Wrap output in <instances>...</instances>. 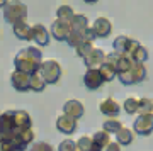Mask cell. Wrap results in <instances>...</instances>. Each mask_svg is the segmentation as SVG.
<instances>
[{
	"label": "cell",
	"instance_id": "1",
	"mask_svg": "<svg viewBox=\"0 0 153 151\" xmlns=\"http://www.w3.org/2000/svg\"><path fill=\"white\" fill-rule=\"evenodd\" d=\"M14 65H16V70L24 71L27 75L39 73L41 65H43V53L38 48H33V46L21 49L14 58Z\"/></svg>",
	"mask_w": 153,
	"mask_h": 151
},
{
	"label": "cell",
	"instance_id": "2",
	"mask_svg": "<svg viewBox=\"0 0 153 151\" xmlns=\"http://www.w3.org/2000/svg\"><path fill=\"white\" fill-rule=\"evenodd\" d=\"M4 19L5 22L16 26L19 22H26L27 19V5L22 2H9L4 9Z\"/></svg>",
	"mask_w": 153,
	"mask_h": 151
},
{
	"label": "cell",
	"instance_id": "3",
	"mask_svg": "<svg viewBox=\"0 0 153 151\" xmlns=\"http://www.w3.org/2000/svg\"><path fill=\"white\" fill-rule=\"evenodd\" d=\"M39 75L43 76V80L46 81V83H56L61 76L60 63L55 61V59H46V61H43L41 70H39Z\"/></svg>",
	"mask_w": 153,
	"mask_h": 151
},
{
	"label": "cell",
	"instance_id": "4",
	"mask_svg": "<svg viewBox=\"0 0 153 151\" xmlns=\"http://www.w3.org/2000/svg\"><path fill=\"white\" fill-rule=\"evenodd\" d=\"M17 132H19V131H17L12 110H7V112L0 114V136H2V141L12 138V136L17 134Z\"/></svg>",
	"mask_w": 153,
	"mask_h": 151
},
{
	"label": "cell",
	"instance_id": "5",
	"mask_svg": "<svg viewBox=\"0 0 153 151\" xmlns=\"http://www.w3.org/2000/svg\"><path fill=\"white\" fill-rule=\"evenodd\" d=\"M140 46L136 39H131L128 36H117L112 43V48H114V53H117L119 56H129V54L134 51V49Z\"/></svg>",
	"mask_w": 153,
	"mask_h": 151
},
{
	"label": "cell",
	"instance_id": "6",
	"mask_svg": "<svg viewBox=\"0 0 153 151\" xmlns=\"http://www.w3.org/2000/svg\"><path fill=\"white\" fill-rule=\"evenodd\" d=\"M71 33V27H70V22H65V21H56L51 22V36L56 39V41H66L68 36Z\"/></svg>",
	"mask_w": 153,
	"mask_h": 151
},
{
	"label": "cell",
	"instance_id": "7",
	"mask_svg": "<svg viewBox=\"0 0 153 151\" xmlns=\"http://www.w3.org/2000/svg\"><path fill=\"white\" fill-rule=\"evenodd\" d=\"M133 129L136 134L141 136H150L153 132V114H146V115H140L134 121Z\"/></svg>",
	"mask_w": 153,
	"mask_h": 151
},
{
	"label": "cell",
	"instance_id": "8",
	"mask_svg": "<svg viewBox=\"0 0 153 151\" xmlns=\"http://www.w3.org/2000/svg\"><path fill=\"white\" fill-rule=\"evenodd\" d=\"M10 83L19 92H27V90H31V75L16 70L10 75Z\"/></svg>",
	"mask_w": 153,
	"mask_h": 151
},
{
	"label": "cell",
	"instance_id": "9",
	"mask_svg": "<svg viewBox=\"0 0 153 151\" xmlns=\"http://www.w3.org/2000/svg\"><path fill=\"white\" fill-rule=\"evenodd\" d=\"M105 53L102 51V49L99 48H94V51L90 54H88L87 58H83V63H85V66H87L88 70H99L100 66L105 63Z\"/></svg>",
	"mask_w": 153,
	"mask_h": 151
},
{
	"label": "cell",
	"instance_id": "10",
	"mask_svg": "<svg viewBox=\"0 0 153 151\" xmlns=\"http://www.w3.org/2000/svg\"><path fill=\"white\" fill-rule=\"evenodd\" d=\"M83 83L88 90H97L102 87L104 83V78H102V73L100 70H87V73L83 75Z\"/></svg>",
	"mask_w": 153,
	"mask_h": 151
},
{
	"label": "cell",
	"instance_id": "11",
	"mask_svg": "<svg viewBox=\"0 0 153 151\" xmlns=\"http://www.w3.org/2000/svg\"><path fill=\"white\" fill-rule=\"evenodd\" d=\"M83 112H85V109H83V104L80 102V100H68V102H65V105H63V114L65 115H68V117L71 119H80L83 115Z\"/></svg>",
	"mask_w": 153,
	"mask_h": 151
},
{
	"label": "cell",
	"instance_id": "12",
	"mask_svg": "<svg viewBox=\"0 0 153 151\" xmlns=\"http://www.w3.org/2000/svg\"><path fill=\"white\" fill-rule=\"evenodd\" d=\"M92 29L97 38H107L112 31V26H111V21L105 19V17H97L92 24Z\"/></svg>",
	"mask_w": 153,
	"mask_h": 151
},
{
	"label": "cell",
	"instance_id": "13",
	"mask_svg": "<svg viewBox=\"0 0 153 151\" xmlns=\"http://www.w3.org/2000/svg\"><path fill=\"white\" fill-rule=\"evenodd\" d=\"M56 129L63 134H73L76 129V121L65 115V114H61L60 117L56 119Z\"/></svg>",
	"mask_w": 153,
	"mask_h": 151
},
{
	"label": "cell",
	"instance_id": "14",
	"mask_svg": "<svg viewBox=\"0 0 153 151\" xmlns=\"http://www.w3.org/2000/svg\"><path fill=\"white\" fill-rule=\"evenodd\" d=\"M12 114H14V121H16V126H17V131L19 132L31 129L33 121H31V115L26 110H12Z\"/></svg>",
	"mask_w": 153,
	"mask_h": 151
},
{
	"label": "cell",
	"instance_id": "15",
	"mask_svg": "<svg viewBox=\"0 0 153 151\" xmlns=\"http://www.w3.org/2000/svg\"><path fill=\"white\" fill-rule=\"evenodd\" d=\"M99 109H100V112L104 114V115L112 117V119H116V115H119V112H121L119 104L116 102L114 98H105V100H102L100 105H99Z\"/></svg>",
	"mask_w": 153,
	"mask_h": 151
},
{
	"label": "cell",
	"instance_id": "16",
	"mask_svg": "<svg viewBox=\"0 0 153 151\" xmlns=\"http://www.w3.org/2000/svg\"><path fill=\"white\" fill-rule=\"evenodd\" d=\"M14 29V34H16L17 39H21V41H33V26H29L27 22H19L16 26H12Z\"/></svg>",
	"mask_w": 153,
	"mask_h": 151
},
{
	"label": "cell",
	"instance_id": "17",
	"mask_svg": "<svg viewBox=\"0 0 153 151\" xmlns=\"http://www.w3.org/2000/svg\"><path fill=\"white\" fill-rule=\"evenodd\" d=\"M33 33H34L33 41H36L38 46H48L49 44V31L43 26V24L33 26Z\"/></svg>",
	"mask_w": 153,
	"mask_h": 151
},
{
	"label": "cell",
	"instance_id": "18",
	"mask_svg": "<svg viewBox=\"0 0 153 151\" xmlns=\"http://www.w3.org/2000/svg\"><path fill=\"white\" fill-rule=\"evenodd\" d=\"M70 27H71V31H75V33H83L90 26H88V19L83 14H75L73 19L70 21Z\"/></svg>",
	"mask_w": 153,
	"mask_h": 151
},
{
	"label": "cell",
	"instance_id": "19",
	"mask_svg": "<svg viewBox=\"0 0 153 151\" xmlns=\"http://www.w3.org/2000/svg\"><path fill=\"white\" fill-rule=\"evenodd\" d=\"M100 73H102V78L104 81H112L117 76V70H116V65L114 63H111V61H105L104 65L99 68Z\"/></svg>",
	"mask_w": 153,
	"mask_h": 151
},
{
	"label": "cell",
	"instance_id": "20",
	"mask_svg": "<svg viewBox=\"0 0 153 151\" xmlns=\"http://www.w3.org/2000/svg\"><path fill=\"white\" fill-rule=\"evenodd\" d=\"M121 129H123V122L119 119H107L102 124V131H105L107 134H117Z\"/></svg>",
	"mask_w": 153,
	"mask_h": 151
},
{
	"label": "cell",
	"instance_id": "21",
	"mask_svg": "<svg viewBox=\"0 0 153 151\" xmlns=\"http://www.w3.org/2000/svg\"><path fill=\"white\" fill-rule=\"evenodd\" d=\"M131 73H133V81L134 83H141L146 78V66L141 65V63H134L131 68Z\"/></svg>",
	"mask_w": 153,
	"mask_h": 151
},
{
	"label": "cell",
	"instance_id": "22",
	"mask_svg": "<svg viewBox=\"0 0 153 151\" xmlns=\"http://www.w3.org/2000/svg\"><path fill=\"white\" fill-rule=\"evenodd\" d=\"M134 65V61H133L129 56H119L117 59V63H116V70H117V75L121 73H126V71H129Z\"/></svg>",
	"mask_w": 153,
	"mask_h": 151
},
{
	"label": "cell",
	"instance_id": "23",
	"mask_svg": "<svg viewBox=\"0 0 153 151\" xmlns=\"http://www.w3.org/2000/svg\"><path fill=\"white\" fill-rule=\"evenodd\" d=\"M129 58H131L134 63H141V65H145V61L148 59V49L143 48L141 44H140V46H138V48L129 54Z\"/></svg>",
	"mask_w": 153,
	"mask_h": 151
},
{
	"label": "cell",
	"instance_id": "24",
	"mask_svg": "<svg viewBox=\"0 0 153 151\" xmlns=\"http://www.w3.org/2000/svg\"><path fill=\"white\" fill-rule=\"evenodd\" d=\"M75 16V12L71 9L70 5H60L58 7V10H56V19H60V21H65V22H70Z\"/></svg>",
	"mask_w": 153,
	"mask_h": 151
},
{
	"label": "cell",
	"instance_id": "25",
	"mask_svg": "<svg viewBox=\"0 0 153 151\" xmlns=\"http://www.w3.org/2000/svg\"><path fill=\"white\" fill-rule=\"evenodd\" d=\"M117 143H119L121 146H128L133 143V138H134V134H133L131 129H128V127H123V129L117 132Z\"/></svg>",
	"mask_w": 153,
	"mask_h": 151
},
{
	"label": "cell",
	"instance_id": "26",
	"mask_svg": "<svg viewBox=\"0 0 153 151\" xmlns=\"http://www.w3.org/2000/svg\"><path fill=\"white\" fill-rule=\"evenodd\" d=\"M9 144L14 148V151H24L26 148H27V144H26V141L22 139L21 132H17V134H14L12 138H9V139H5Z\"/></svg>",
	"mask_w": 153,
	"mask_h": 151
},
{
	"label": "cell",
	"instance_id": "27",
	"mask_svg": "<svg viewBox=\"0 0 153 151\" xmlns=\"http://www.w3.org/2000/svg\"><path fill=\"white\" fill-rule=\"evenodd\" d=\"M46 85H48V83L43 80V76L39 75V73L31 75V90H33V92H43Z\"/></svg>",
	"mask_w": 153,
	"mask_h": 151
},
{
	"label": "cell",
	"instance_id": "28",
	"mask_svg": "<svg viewBox=\"0 0 153 151\" xmlns=\"http://www.w3.org/2000/svg\"><path fill=\"white\" fill-rule=\"evenodd\" d=\"M140 115H146V114H153V100L152 98L143 97L140 98V109H138Z\"/></svg>",
	"mask_w": 153,
	"mask_h": 151
},
{
	"label": "cell",
	"instance_id": "29",
	"mask_svg": "<svg viewBox=\"0 0 153 151\" xmlns=\"http://www.w3.org/2000/svg\"><path fill=\"white\" fill-rule=\"evenodd\" d=\"M123 107H124V110L128 114H136L138 112V109H140V98H133V97H129V98H126L124 100V104H123Z\"/></svg>",
	"mask_w": 153,
	"mask_h": 151
},
{
	"label": "cell",
	"instance_id": "30",
	"mask_svg": "<svg viewBox=\"0 0 153 151\" xmlns=\"http://www.w3.org/2000/svg\"><path fill=\"white\" fill-rule=\"evenodd\" d=\"M66 43L70 44L71 48H78L80 44H83L85 41H83V36H82V33H75V31H71L70 33V36H68V39H66Z\"/></svg>",
	"mask_w": 153,
	"mask_h": 151
},
{
	"label": "cell",
	"instance_id": "31",
	"mask_svg": "<svg viewBox=\"0 0 153 151\" xmlns=\"http://www.w3.org/2000/svg\"><path fill=\"white\" fill-rule=\"evenodd\" d=\"M75 51H76V56H80V58H87L88 54L94 51V44L92 43H83V44H80Z\"/></svg>",
	"mask_w": 153,
	"mask_h": 151
},
{
	"label": "cell",
	"instance_id": "32",
	"mask_svg": "<svg viewBox=\"0 0 153 151\" xmlns=\"http://www.w3.org/2000/svg\"><path fill=\"white\" fill-rule=\"evenodd\" d=\"M76 148L80 151H90L92 150V138L88 136H82L80 139L76 141Z\"/></svg>",
	"mask_w": 153,
	"mask_h": 151
},
{
	"label": "cell",
	"instance_id": "33",
	"mask_svg": "<svg viewBox=\"0 0 153 151\" xmlns=\"http://www.w3.org/2000/svg\"><path fill=\"white\" fill-rule=\"evenodd\" d=\"M76 143L73 139H65L60 143V150L58 151H76Z\"/></svg>",
	"mask_w": 153,
	"mask_h": 151
},
{
	"label": "cell",
	"instance_id": "34",
	"mask_svg": "<svg viewBox=\"0 0 153 151\" xmlns=\"http://www.w3.org/2000/svg\"><path fill=\"white\" fill-rule=\"evenodd\" d=\"M29 151H53V148L48 144V143H43V141H39V143H34Z\"/></svg>",
	"mask_w": 153,
	"mask_h": 151
},
{
	"label": "cell",
	"instance_id": "35",
	"mask_svg": "<svg viewBox=\"0 0 153 151\" xmlns=\"http://www.w3.org/2000/svg\"><path fill=\"white\" fill-rule=\"evenodd\" d=\"M82 36H83V41H85V43H94V41L97 39V36H95V33H94L92 27L85 29V31L82 33Z\"/></svg>",
	"mask_w": 153,
	"mask_h": 151
},
{
	"label": "cell",
	"instance_id": "36",
	"mask_svg": "<svg viewBox=\"0 0 153 151\" xmlns=\"http://www.w3.org/2000/svg\"><path fill=\"white\" fill-rule=\"evenodd\" d=\"M21 136H22V139L26 141V144H31V143H33V139H34V132H33V129L22 131Z\"/></svg>",
	"mask_w": 153,
	"mask_h": 151
},
{
	"label": "cell",
	"instance_id": "37",
	"mask_svg": "<svg viewBox=\"0 0 153 151\" xmlns=\"http://www.w3.org/2000/svg\"><path fill=\"white\" fill-rule=\"evenodd\" d=\"M0 151H14V148L7 141H0Z\"/></svg>",
	"mask_w": 153,
	"mask_h": 151
},
{
	"label": "cell",
	"instance_id": "38",
	"mask_svg": "<svg viewBox=\"0 0 153 151\" xmlns=\"http://www.w3.org/2000/svg\"><path fill=\"white\" fill-rule=\"evenodd\" d=\"M119 143H111L107 148H105V151H121V148H119Z\"/></svg>",
	"mask_w": 153,
	"mask_h": 151
},
{
	"label": "cell",
	"instance_id": "39",
	"mask_svg": "<svg viewBox=\"0 0 153 151\" xmlns=\"http://www.w3.org/2000/svg\"><path fill=\"white\" fill-rule=\"evenodd\" d=\"M7 4H9V2H0V7H4V9H5Z\"/></svg>",
	"mask_w": 153,
	"mask_h": 151
},
{
	"label": "cell",
	"instance_id": "40",
	"mask_svg": "<svg viewBox=\"0 0 153 151\" xmlns=\"http://www.w3.org/2000/svg\"><path fill=\"white\" fill-rule=\"evenodd\" d=\"M0 141H2V136H0Z\"/></svg>",
	"mask_w": 153,
	"mask_h": 151
},
{
	"label": "cell",
	"instance_id": "41",
	"mask_svg": "<svg viewBox=\"0 0 153 151\" xmlns=\"http://www.w3.org/2000/svg\"><path fill=\"white\" fill-rule=\"evenodd\" d=\"M76 151H80V150H76Z\"/></svg>",
	"mask_w": 153,
	"mask_h": 151
}]
</instances>
